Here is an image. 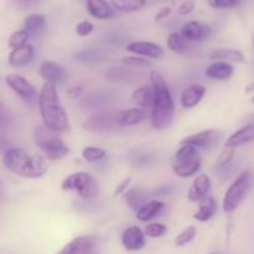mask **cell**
I'll return each mask as SVG.
<instances>
[{
  "instance_id": "obj_1",
  "label": "cell",
  "mask_w": 254,
  "mask_h": 254,
  "mask_svg": "<svg viewBox=\"0 0 254 254\" xmlns=\"http://www.w3.org/2000/svg\"><path fill=\"white\" fill-rule=\"evenodd\" d=\"M42 124L56 133H67L71 129L68 114L60 99L54 84L45 83L37 98Z\"/></svg>"
},
{
  "instance_id": "obj_2",
  "label": "cell",
  "mask_w": 254,
  "mask_h": 254,
  "mask_svg": "<svg viewBox=\"0 0 254 254\" xmlns=\"http://www.w3.org/2000/svg\"><path fill=\"white\" fill-rule=\"evenodd\" d=\"M151 87L154 89V103L151 107V124L158 130L169 128L174 121V99L165 79L159 72H150Z\"/></svg>"
},
{
  "instance_id": "obj_3",
  "label": "cell",
  "mask_w": 254,
  "mask_h": 254,
  "mask_svg": "<svg viewBox=\"0 0 254 254\" xmlns=\"http://www.w3.org/2000/svg\"><path fill=\"white\" fill-rule=\"evenodd\" d=\"M2 164L12 174L25 179H39L47 173V164L42 156L27 153L21 148L7 149Z\"/></svg>"
},
{
  "instance_id": "obj_4",
  "label": "cell",
  "mask_w": 254,
  "mask_h": 254,
  "mask_svg": "<svg viewBox=\"0 0 254 254\" xmlns=\"http://www.w3.org/2000/svg\"><path fill=\"white\" fill-rule=\"evenodd\" d=\"M34 140L50 160H60L69 153L68 145L60 138L59 133L46 128L44 124L35 128Z\"/></svg>"
},
{
  "instance_id": "obj_5",
  "label": "cell",
  "mask_w": 254,
  "mask_h": 254,
  "mask_svg": "<svg viewBox=\"0 0 254 254\" xmlns=\"http://www.w3.org/2000/svg\"><path fill=\"white\" fill-rule=\"evenodd\" d=\"M254 183V174L252 170H245L227 189L223 197L222 207L226 213H232L240 207L241 203L248 195Z\"/></svg>"
},
{
  "instance_id": "obj_6",
  "label": "cell",
  "mask_w": 254,
  "mask_h": 254,
  "mask_svg": "<svg viewBox=\"0 0 254 254\" xmlns=\"http://www.w3.org/2000/svg\"><path fill=\"white\" fill-rule=\"evenodd\" d=\"M62 191H74L83 200H92L99 193V188L93 176L84 171H78L67 176L61 184Z\"/></svg>"
},
{
  "instance_id": "obj_7",
  "label": "cell",
  "mask_w": 254,
  "mask_h": 254,
  "mask_svg": "<svg viewBox=\"0 0 254 254\" xmlns=\"http://www.w3.org/2000/svg\"><path fill=\"white\" fill-rule=\"evenodd\" d=\"M116 113L107 109H101L92 113L84 121L83 128L91 133H107L117 128Z\"/></svg>"
},
{
  "instance_id": "obj_8",
  "label": "cell",
  "mask_w": 254,
  "mask_h": 254,
  "mask_svg": "<svg viewBox=\"0 0 254 254\" xmlns=\"http://www.w3.org/2000/svg\"><path fill=\"white\" fill-rule=\"evenodd\" d=\"M222 136V131L217 130V129H206V130L185 136L184 139H181L180 144H188V145L193 146L196 149L210 150V149L218 145Z\"/></svg>"
},
{
  "instance_id": "obj_9",
  "label": "cell",
  "mask_w": 254,
  "mask_h": 254,
  "mask_svg": "<svg viewBox=\"0 0 254 254\" xmlns=\"http://www.w3.org/2000/svg\"><path fill=\"white\" fill-rule=\"evenodd\" d=\"M5 82L27 104H34L37 102L39 96L36 89L25 77L16 73H10L5 77Z\"/></svg>"
},
{
  "instance_id": "obj_10",
  "label": "cell",
  "mask_w": 254,
  "mask_h": 254,
  "mask_svg": "<svg viewBox=\"0 0 254 254\" xmlns=\"http://www.w3.org/2000/svg\"><path fill=\"white\" fill-rule=\"evenodd\" d=\"M40 76L46 81V83L54 84L55 87L59 84H64L67 81V72L61 64L52 61H45L40 64Z\"/></svg>"
},
{
  "instance_id": "obj_11",
  "label": "cell",
  "mask_w": 254,
  "mask_h": 254,
  "mask_svg": "<svg viewBox=\"0 0 254 254\" xmlns=\"http://www.w3.org/2000/svg\"><path fill=\"white\" fill-rule=\"evenodd\" d=\"M212 34L210 25L198 21H188L181 27L180 35L186 41H203Z\"/></svg>"
},
{
  "instance_id": "obj_12",
  "label": "cell",
  "mask_w": 254,
  "mask_h": 254,
  "mask_svg": "<svg viewBox=\"0 0 254 254\" xmlns=\"http://www.w3.org/2000/svg\"><path fill=\"white\" fill-rule=\"evenodd\" d=\"M122 245L129 252L140 251L145 247V235L138 226H130L122 233Z\"/></svg>"
},
{
  "instance_id": "obj_13",
  "label": "cell",
  "mask_w": 254,
  "mask_h": 254,
  "mask_svg": "<svg viewBox=\"0 0 254 254\" xmlns=\"http://www.w3.org/2000/svg\"><path fill=\"white\" fill-rule=\"evenodd\" d=\"M127 51L135 56L148 57V59H161L164 56V49L158 44L149 41H134L127 45Z\"/></svg>"
},
{
  "instance_id": "obj_14",
  "label": "cell",
  "mask_w": 254,
  "mask_h": 254,
  "mask_svg": "<svg viewBox=\"0 0 254 254\" xmlns=\"http://www.w3.org/2000/svg\"><path fill=\"white\" fill-rule=\"evenodd\" d=\"M96 240L91 236H79L64 245L57 254H92Z\"/></svg>"
},
{
  "instance_id": "obj_15",
  "label": "cell",
  "mask_w": 254,
  "mask_h": 254,
  "mask_svg": "<svg viewBox=\"0 0 254 254\" xmlns=\"http://www.w3.org/2000/svg\"><path fill=\"white\" fill-rule=\"evenodd\" d=\"M212 183L206 174H201L191 184V188L188 192V198L191 202H200L203 197L208 196Z\"/></svg>"
},
{
  "instance_id": "obj_16",
  "label": "cell",
  "mask_w": 254,
  "mask_h": 254,
  "mask_svg": "<svg viewBox=\"0 0 254 254\" xmlns=\"http://www.w3.org/2000/svg\"><path fill=\"white\" fill-rule=\"evenodd\" d=\"M206 94V88L205 86L200 83H195L189 86L188 88H185L181 93L180 97V102L181 106L186 109H191L193 107L197 106L202 98L205 97Z\"/></svg>"
},
{
  "instance_id": "obj_17",
  "label": "cell",
  "mask_w": 254,
  "mask_h": 254,
  "mask_svg": "<svg viewBox=\"0 0 254 254\" xmlns=\"http://www.w3.org/2000/svg\"><path fill=\"white\" fill-rule=\"evenodd\" d=\"M148 116L141 108H130L116 113V123L118 127H131L146 121Z\"/></svg>"
},
{
  "instance_id": "obj_18",
  "label": "cell",
  "mask_w": 254,
  "mask_h": 254,
  "mask_svg": "<svg viewBox=\"0 0 254 254\" xmlns=\"http://www.w3.org/2000/svg\"><path fill=\"white\" fill-rule=\"evenodd\" d=\"M254 140V123L248 124V126L243 127V128L238 129L237 131L232 134L230 138L226 140L225 146L226 148L236 149L238 146H242L245 144L251 143Z\"/></svg>"
},
{
  "instance_id": "obj_19",
  "label": "cell",
  "mask_w": 254,
  "mask_h": 254,
  "mask_svg": "<svg viewBox=\"0 0 254 254\" xmlns=\"http://www.w3.org/2000/svg\"><path fill=\"white\" fill-rule=\"evenodd\" d=\"M150 197L151 192H149V191L144 190L141 188H130L126 191L124 201L131 210L138 211L144 203L150 201Z\"/></svg>"
},
{
  "instance_id": "obj_20",
  "label": "cell",
  "mask_w": 254,
  "mask_h": 254,
  "mask_svg": "<svg viewBox=\"0 0 254 254\" xmlns=\"http://www.w3.org/2000/svg\"><path fill=\"white\" fill-rule=\"evenodd\" d=\"M32 59H34V47L27 44L19 49L12 50L7 57V62L12 67H24L29 64Z\"/></svg>"
},
{
  "instance_id": "obj_21",
  "label": "cell",
  "mask_w": 254,
  "mask_h": 254,
  "mask_svg": "<svg viewBox=\"0 0 254 254\" xmlns=\"http://www.w3.org/2000/svg\"><path fill=\"white\" fill-rule=\"evenodd\" d=\"M87 11L98 20H108L116 15L113 7L106 0H87Z\"/></svg>"
},
{
  "instance_id": "obj_22",
  "label": "cell",
  "mask_w": 254,
  "mask_h": 254,
  "mask_svg": "<svg viewBox=\"0 0 254 254\" xmlns=\"http://www.w3.org/2000/svg\"><path fill=\"white\" fill-rule=\"evenodd\" d=\"M235 73V68L231 64L227 62H220L216 61L211 66L206 68V77L211 79H216V81H227Z\"/></svg>"
},
{
  "instance_id": "obj_23",
  "label": "cell",
  "mask_w": 254,
  "mask_h": 254,
  "mask_svg": "<svg viewBox=\"0 0 254 254\" xmlns=\"http://www.w3.org/2000/svg\"><path fill=\"white\" fill-rule=\"evenodd\" d=\"M216 212H217V201L208 195L198 202V210L193 215V218L200 222H207L216 215Z\"/></svg>"
},
{
  "instance_id": "obj_24",
  "label": "cell",
  "mask_w": 254,
  "mask_h": 254,
  "mask_svg": "<svg viewBox=\"0 0 254 254\" xmlns=\"http://www.w3.org/2000/svg\"><path fill=\"white\" fill-rule=\"evenodd\" d=\"M165 207V203L159 200H150L144 203L138 211H136V218L140 222H148L155 218Z\"/></svg>"
},
{
  "instance_id": "obj_25",
  "label": "cell",
  "mask_w": 254,
  "mask_h": 254,
  "mask_svg": "<svg viewBox=\"0 0 254 254\" xmlns=\"http://www.w3.org/2000/svg\"><path fill=\"white\" fill-rule=\"evenodd\" d=\"M46 29V17L41 14H31L25 19L24 30L29 36H40Z\"/></svg>"
},
{
  "instance_id": "obj_26",
  "label": "cell",
  "mask_w": 254,
  "mask_h": 254,
  "mask_svg": "<svg viewBox=\"0 0 254 254\" xmlns=\"http://www.w3.org/2000/svg\"><path fill=\"white\" fill-rule=\"evenodd\" d=\"M131 101L140 108H151L154 103V89L151 86H141L131 93Z\"/></svg>"
},
{
  "instance_id": "obj_27",
  "label": "cell",
  "mask_w": 254,
  "mask_h": 254,
  "mask_svg": "<svg viewBox=\"0 0 254 254\" xmlns=\"http://www.w3.org/2000/svg\"><path fill=\"white\" fill-rule=\"evenodd\" d=\"M210 59L220 62H227V64H232V62L242 64V62H245V55L238 50L218 49L210 55Z\"/></svg>"
},
{
  "instance_id": "obj_28",
  "label": "cell",
  "mask_w": 254,
  "mask_h": 254,
  "mask_svg": "<svg viewBox=\"0 0 254 254\" xmlns=\"http://www.w3.org/2000/svg\"><path fill=\"white\" fill-rule=\"evenodd\" d=\"M201 169V158L192 159V160L183 161V163H173V171L180 178H190L195 175Z\"/></svg>"
},
{
  "instance_id": "obj_29",
  "label": "cell",
  "mask_w": 254,
  "mask_h": 254,
  "mask_svg": "<svg viewBox=\"0 0 254 254\" xmlns=\"http://www.w3.org/2000/svg\"><path fill=\"white\" fill-rule=\"evenodd\" d=\"M129 163L135 168H145L155 160V154L145 150H131L128 154Z\"/></svg>"
},
{
  "instance_id": "obj_30",
  "label": "cell",
  "mask_w": 254,
  "mask_h": 254,
  "mask_svg": "<svg viewBox=\"0 0 254 254\" xmlns=\"http://www.w3.org/2000/svg\"><path fill=\"white\" fill-rule=\"evenodd\" d=\"M73 57L77 62H81V64H96L106 59V54H103L101 50H82V51L76 52Z\"/></svg>"
},
{
  "instance_id": "obj_31",
  "label": "cell",
  "mask_w": 254,
  "mask_h": 254,
  "mask_svg": "<svg viewBox=\"0 0 254 254\" xmlns=\"http://www.w3.org/2000/svg\"><path fill=\"white\" fill-rule=\"evenodd\" d=\"M146 0H112V6L123 12H134L143 9Z\"/></svg>"
},
{
  "instance_id": "obj_32",
  "label": "cell",
  "mask_w": 254,
  "mask_h": 254,
  "mask_svg": "<svg viewBox=\"0 0 254 254\" xmlns=\"http://www.w3.org/2000/svg\"><path fill=\"white\" fill-rule=\"evenodd\" d=\"M168 47L175 54H185L188 51V41L179 32H171L168 36Z\"/></svg>"
},
{
  "instance_id": "obj_33",
  "label": "cell",
  "mask_w": 254,
  "mask_h": 254,
  "mask_svg": "<svg viewBox=\"0 0 254 254\" xmlns=\"http://www.w3.org/2000/svg\"><path fill=\"white\" fill-rule=\"evenodd\" d=\"M106 156V150L102 148H98V146H86L82 150V158L84 159V161H87L89 164L99 163V161L104 160Z\"/></svg>"
},
{
  "instance_id": "obj_34",
  "label": "cell",
  "mask_w": 254,
  "mask_h": 254,
  "mask_svg": "<svg viewBox=\"0 0 254 254\" xmlns=\"http://www.w3.org/2000/svg\"><path fill=\"white\" fill-rule=\"evenodd\" d=\"M197 149L193 146L188 145V144H180V148L175 153L174 156V163H183V161L192 160V159L198 158Z\"/></svg>"
},
{
  "instance_id": "obj_35",
  "label": "cell",
  "mask_w": 254,
  "mask_h": 254,
  "mask_svg": "<svg viewBox=\"0 0 254 254\" xmlns=\"http://www.w3.org/2000/svg\"><path fill=\"white\" fill-rule=\"evenodd\" d=\"M196 235H197V228L195 226H189L183 232L176 236L175 246L176 247H184V246L189 245V243L195 240Z\"/></svg>"
},
{
  "instance_id": "obj_36",
  "label": "cell",
  "mask_w": 254,
  "mask_h": 254,
  "mask_svg": "<svg viewBox=\"0 0 254 254\" xmlns=\"http://www.w3.org/2000/svg\"><path fill=\"white\" fill-rule=\"evenodd\" d=\"M30 36L24 29L22 30H17V31L12 32L9 37V41H7V45H9L10 49L15 50L19 49V47L25 46L27 45V41H29Z\"/></svg>"
},
{
  "instance_id": "obj_37",
  "label": "cell",
  "mask_w": 254,
  "mask_h": 254,
  "mask_svg": "<svg viewBox=\"0 0 254 254\" xmlns=\"http://www.w3.org/2000/svg\"><path fill=\"white\" fill-rule=\"evenodd\" d=\"M143 232L144 235H145V237L160 238L168 233V227H166L164 223L154 222V223H149V225H146V227L144 228Z\"/></svg>"
},
{
  "instance_id": "obj_38",
  "label": "cell",
  "mask_w": 254,
  "mask_h": 254,
  "mask_svg": "<svg viewBox=\"0 0 254 254\" xmlns=\"http://www.w3.org/2000/svg\"><path fill=\"white\" fill-rule=\"evenodd\" d=\"M235 158V149L232 148H226L221 151V154L218 155L217 161H216V168L223 169L226 166H228L231 164V161Z\"/></svg>"
},
{
  "instance_id": "obj_39",
  "label": "cell",
  "mask_w": 254,
  "mask_h": 254,
  "mask_svg": "<svg viewBox=\"0 0 254 254\" xmlns=\"http://www.w3.org/2000/svg\"><path fill=\"white\" fill-rule=\"evenodd\" d=\"M123 64H127L129 67H136V68H140V67H146L150 66V61L148 59H143L140 56H128L124 57Z\"/></svg>"
},
{
  "instance_id": "obj_40",
  "label": "cell",
  "mask_w": 254,
  "mask_h": 254,
  "mask_svg": "<svg viewBox=\"0 0 254 254\" xmlns=\"http://www.w3.org/2000/svg\"><path fill=\"white\" fill-rule=\"evenodd\" d=\"M207 4L213 9H232L240 4V0H207Z\"/></svg>"
},
{
  "instance_id": "obj_41",
  "label": "cell",
  "mask_w": 254,
  "mask_h": 254,
  "mask_svg": "<svg viewBox=\"0 0 254 254\" xmlns=\"http://www.w3.org/2000/svg\"><path fill=\"white\" fill-rule=\"evenodd\" d=\"M93 30H94L93 24H92L91 21H88V20H83V21L78 22L76 26L77 35L81 37L88 36L89 34H92V32H93Z\"/></svg>"
},
{
  "instance_id": "obj_42",
  "label": "cell",
  "mask_w": 254,
  "mask_h": 254,
  "mask_svg": "<svg viewBox=\"0 0 254 254\" xmlns=\"http://www.w3.org/2000/svg\"><path fill=\"white\" fill-rule=\"evenodd\" d=\"M195 6L196 4L193 0H184V1L180 4V6H179L178 11L179 14L183 15V16H186V15L191 14V12L195 10Z\"/></svg>"
},
{
  "instance_id": "obj_43",
  "label": "cell",
  "mask_w": 254,
  "mask_h": 254,
  "mask_svg": "<svg viewBox=\"0 0 254 254\" xmlns=\"http://www.w3.org/2000/svg\"><path fill=\"white\" fill-rule=\"evenodd\" d=\"M130 183H131V178H130V176H128V178L123 179V180H122L121 183H119L118 185H117L116 190H114V192H113V195L117 197V196H119V195H122V193L126 192V191L129 189V185H130Z\"/></svg>"
},
{
  "instance_id": "obj_44",
  "label": "cell",
  "mask_w": 254,
  "mask_h": 254,
  "mask_svg": "<svg viewBox=\"0 0 254 254\" xmlns=\"http://www.w3.org/2000/svg\"><path fill=\"white\" fill-rule=\"evenodd\" d=\"M171 191H173V188H171L170 185L159 186V188H156L155 190L151 191V195H156V196H165V195H169V193H171Z\"/></svg>"
},
{
  "instance_id": "obj_45",
  "label": "cell",
  "mask_w": 254,
  "mask_h": 254,
  "mask_svg": "<svg viewBox=\"0 0 254 254\" xmlns=\"http://www.w3.org/2000/svg\"><path fill=\"white\" fill-rule=\"evenodd\" d=\"M170 14H171V7H163V9L159 10L158 14H156L155 17H154V20H155V21H161V20L165 19V17L169 16Z\"/></svg>"
},
{
  "instance_id": "obj_46",
  "label": "cell",
  "mask_w": 254,
  "mask_h": 254,
  "mask_svg": "<svg viewBox=\"0 0 254 254\" xmlns=\"http://www.w3.org/2000/svg\"><path fill=\"white\" fill-rule=\"evenodd\" d=\"M82 92H83V88L78 86V87H72V88H69L67 93H68V96L71 97L72 99H76L81 96Z\"/></svg>"
},
{
  "instance_id": "obj_47",
  "label": "cell",
  "mask_w": 254,
  "mask_h": 254,
  "mask_svg": "<svg viewBox=\"0 0 254 254\" xmlns=\"http://www.w3.org/2000/svg\"><path fill=\"white\" fill-rule=\"evenodd\" d=\"M252 91H254V82H252V83L248 84V86L246 87V92H247V93H250V92Z\"/></svg>"
},
{
  "instance_id": "obj_48",
  "label": "cell",
  "mask_w": 254,
  "mask_h": 254,
  "mask_svg": "<svg viewBox=\"0 0 254 254\" xmlns=\"http://www.w3.org/2000/svg\"><path fill=\"white\" fill-rule=\"evenodd\" d=\"M210 254H226V253H223V252H211Z\"/></svg>"
},
{
  "instance_id": "obj_49",
  "label": "cell",
  "mask_w": 254,
  "mask_h": 254,
  "mask_svg": "<svg viewBox=\"0 0 254 254\" xmlns=\"http://www.w3.org/2000/svg\"><path fill=\"white\" fill-rule=\"evenodd\" d=\"M252 103H254V97L252 98Z\"/></svg>"
},
{
  "instance_id": "obj_50",
  "label": "cell",
  "mask_w": 254,
  "mask_h": 254,
  "mask_svg": "<svg viewBox=\"0 0 254 254\" xmlns=\"http://www.w3.org/2000/svg\"><path fill=\"white\" fill-rule=\"evenodd\" d=\"M253 44H254V36H253Z\"/></svg>"
}]
</instances>
